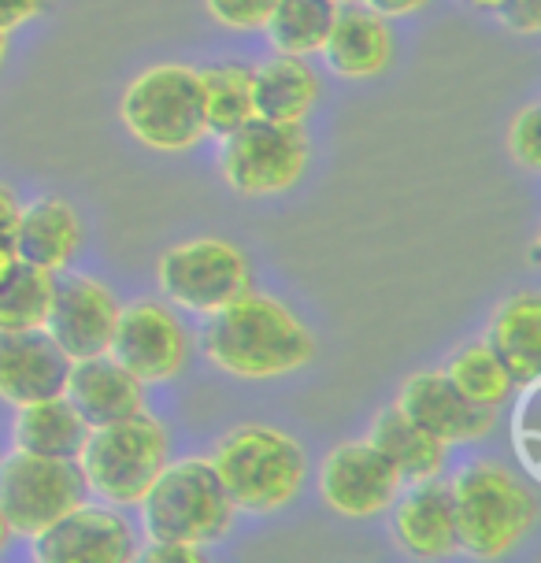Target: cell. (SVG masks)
<instances>
[{"mask_svg":"<svg viewBox=\"0 0 541 563\" xmlns=\"http://www.w3.org/2000/svg\"><path fill=\"white\" fill-rule=\"evenodd\" d=\"M89 434V422L78 416L64 394L23 405L15 416V449L37 452V456L78 460V449Z\"/></svg>","mask_w":541,"mask_h":563,"instance_id":"cell-23","label":"cell"},{"mask_svg":"<svg viewBox=\"0 0 541 563\" xmlns=\"http://www.w3.org/2000/svg\"><path fill=\"white\" fill-rule=\"evenodd\" d=\"M200 78V104H205L208 134L227 137L238 126H245L253 115V70L238 64H219L197 70Z\"/></svg>","mask_w":541,"mask_h":563,"instance_id":"cell-26","label":"cell"},{"mask_svg":"<svg viewBox=\"0 0 541 563\" xmlns=\"http://www.w3.org/2000/svg\"><path fill=\"white\" fill-rule=\"evenodd\" d=\"M508 153L523 170H538L541 167V119H538V104H527L523 112L512 119L508 126Z\"/></svg>","mask_w":541,"mask_h":563,"instance_id":"cell-29","label":"cell"},{"mask_svg":"<svg viewBox=\"0 0 541 563\" xmlns=\"http://www.w3.org/2000/svg\"><path fill=\"white\" fill-rule=\"evenodd\" d=\"M212 464L238 511H267L286 508L308 478V452L300 449L286 430L275 427H238L216 445Z\"/></svg>","mask_w":541,"mask_h":563,"instance_id":"cell-3","label":"cell"},{"mask_svg":"<svg viewBox=\"0 0 541 563\" xmlns=\"http://www.w3.org/2000/svg\"><path fill=\"white\" fill-rule=\"evenodd\" d=\"M34 541L37 563H126L137 560V541L112 505H78L48 522Z\"/></svg>","mask_w":541,"mask_h":563,"instance_id":"cell-12","label":"cell"},{"mask_svg":"<svg viewBox=\"0 0 541 563\" xmlns=\"http://www.w3.org/2000/svg\"><path fill=\"white\" fill-rule=\"evenodd\" d=\"M223 183L238 197H278L305 178L308 137L294 123L249 119L234 134L223 137Z\"/></svg>","mask_w":541,"mask_h":563,"instance_id":"cell-8","label":"cell"},{"mask_svg":"<svg viewBox=\"0 0 541 563\" xmlns=\"http://www.w3.org/2000/svg\"><path fill=\"white\" fill-rule=\"evenodd\" d=\"M71 360L45 330L0 334V400L4 405H34V400L64 394Z\"/></svg>","mask_w":541,"mask_h":563,"instance_id":"cell-16","label":"cell"},{"mask_svg":"<svg viewBox=\"0 0 541 563\" xmlns=\"http://www.w3.org/2000/svg\"><path fill=\"white\" fill-rule=\"evenodd\" d=\"M126 130L156 153H186L208 137L197 70L183 64L148 67L126 86L119 104Z\"/></svg>","mask_w":541,"mask_h":563,"instance_id":"cell-6","label":"cell"},{"mask_svg":"<svg viewBox=\"0 0 541 563\" xmlns=\"http://www.w3.org/2000/svg\"><path fill=\"white\" fill-rule=\"evenodd\" d=\"M334 4H342V8H345V4H364V0H334Z\"/></svg>","mask_w":541,"mask_h":563,"instance_id":"cell-40","label":"cell"},{"mask_svg":"<svg viewBox=\"0 0 541 563\" xmlns=\"http://www.w3.org/2000/svg\"><path fill=\"white\" fill-rule=\"evenodd\" d=\"M78 241H82V227H78V216L67 200L37 197L34 205L19 211L12 245L19 260H26V264L48 271L67 267L78 253Z\"/></svg>","mask_w":541,"mask_h":563,"instance_id":"cell-19","label":"cell"},{"mask_svg":"<svg viewBox=\"0 0 541 563\" xmlns=\"http://www.w3.org/2000/svg\"><path fill=\"white\" fill-rule=\"evenodd\" d=\"M500 23L516 34H538L541 30V0H500L497 12Z\"/></svg>","mask_w":541,"mask_h":563,"instance_id":"cell-32","label":"cell"},{"mask_svg":"<svg viewBox=\"0 0 541 563\" xmlns=\"http://www.w3.org/2000/svg\"><path fill=\"white\" fill-rule=\"evenodd\" d=\"M394 530L397 545L412 560H445L460 552L456 538V511H453V489L449 482L423 478L412 489H400L394 505Z\"/></svg>","mask_w":541,"mask_h":563,"instance_id":"cell-15","label":"cell"},{"mask_svg":"<svg viewBox=\"0 0 541 563\" xmlns=\"http://www.w3.org/2000/svg\"><path fill=\"white\" fill-rule=\"evenodd\" d=\"M19 211H23V205L15 200V194L8 186H0V238H8V241L15 238Z\"/></svg>","mask_w":541,"mask_h":563,"instance_id":"cell-34","label":"cell"},{"mask_svg":"<svg viewBox=\"0 0 541 563\" xmlns=\"http://www.w3.org/2000/svg\"><path fill=\"white\" fill-rule=\"evenodd\" d=\"M456 511L460 552L471 560H505L538 522V497L530 478L500 460H475L449 482Z\"/></svg>","mask_w":541,"mask_h":563,"instance_id":"cell-2","label":"cell"},{"mask_svg":"<svg viewBox=\"0 0 541 563\" xmlns=\"http://www.w3.org/2000/svg\"><path fill=\"white\" fill-rule=\"evenodd\" d=\"M8 56V30H0V64H4Z\"/></svg>","mask_w":541,"mask_h":563,"instance_id":"cell-39","label":"cell"},{"mask_svg":"<svg viewBox=\"0 0 541 563\" xmlns=\"http://www.w3.org/2000/svg\"><path fill=\"white\" fill-rule=\"evenodd\" d=\"M48 0H0V30H15L45 12Z\"/></svg>","mask_w":541,"mask_h":563,"instance_id":"cell-33","label":"cell"},{"mask_svg":"<svg viewBox=\"0 0 541 563\" xmlns=\"http://www.w3.org/2000/svg\"><path fill=\"white\" fill-rule=\"evenodd\" d=\"M400 489H405V475L367 438L345 441L334 452H327L323 467H319L323 505L342 519L383 516L397 500Z\"/></svg>","mask_w":541,"mask_h":563,"instance_id":"cell-10","label":"cell"},{"mask_svg":"<svg viewBox=\"0 0 541 563\" xmlns=\"http://www.w3.org/2000/svg\"><path fill=\"white\" fill-rule=\"evenodd\" d=\"M364 4L383 19H405V15L419 12V8H427L430 0H364Z\"/></svg>","mask_w":541,"mask_h":563,"instance_id":"cell-35","label":"cell"},{"mask_svg":"<svg viewBox=\"0 0 541 563\" xmlns=\"http://www.w3.org/2000/svg\"><path fill=\"white\" fill-rule=\"evenodd\" d=\"M115 323H119V305L104 282L86 278V275H75L64 282L56 278L45 334L64 349L67 360H86V356L108 352L112 349Z\"/></svg>","mask_w":541,"mask_h":563,"instance_id":"cell-13","label":"cell"},{"mask_svg":"<svg viewBox=\"0 0 541 563\" xmlns=\"http://www.w3.org/2000/svg\"><path fill=\"white\" fill-rule=\"evenodd\" d=\"M8 541H12V527H8L4 511H0V552H4V549H8Z\"/></svg>","mask_w":541,"mask_h":563,"instance_id":"cell-37","label":"cell"},{"mask_svg":"<svg viewBox=\"0 0 541 563\" xmlns=\"http://www.w3.org/2000/svg\"><path fill=\"white\" fill-rule=\"evenodd\" d=\"M471 8H478V12H497L500 0H467Z\"/></svg>","mask_w":541,"mask_h":563,"instance_id":"cell-38","label":"cell"},{"mask_svg":"<svg viewBox=\"0 0 541 563\" xmlns=\"http://www.w3.org/2000/svg\"><path fill=\"white\" fill-rule=\"evenodd\" d=\"M108 356H115L142 382H172L189 364V334L175 308L159 300H137L130 308H119Z\"/></svg>","mask_w":541,"mask_h":563,"instance_id":"cell-11","label":"cell"},{"mask_svg":"<svg viewBox=\"0 0 541 563\" xmlns=\"http://www.w3.org/2000/svg\"><path fill=\"white\" fill-rule=\"evenodd\" d=\"M397 408L445 445L478 441L497 427V408L475 405L471 397H464L445 371H419V375L405 378Z\"/></svg>","mask_w":541,"mask_h":563,"instance_id":"cell-14","label":"cell"},{"mask_svg":"<svg viewBox=\"0 0 541 563\" xmlns=\"http://www.w3.org/2000/svg\"><path fill=\"white\" fill-rule=\"evenodd\" d=\"M367 441L375 445L383 456L394 460V467L405 475V482H423V478H438L445 467L449 445L438 441L434 434H427L419 422H412L397 405L383 408L371 422Z\"/></svg>","mask_w":541,"mask_h":563,"instance_id":"cell-22","label":"cell"},{"mask_svg":"<svg viewBox=\"0 0 541 563\" xmlns=\"http://www.w3.org/2000/svg\"><path fill=\"white\" fill-rule=\"evenodd\" d=\"M208 15L230 30H264L275 12V0H205Z\"/></svg>","mask_w":541,"mask_h":563,"instance_id":"cell-30","label":"cell"},{"mask_svg":"<svg viewBox=\"0 0 541 563\" xmlns=\"http://www.w3.org/2000/svg\"><path fill=\"white\" fill-rule=\"evenodd\" d=\"M137 560H145V563H200L205 552H200V545H189V541L148 538V545L137 549Z\"/></svg>","mask_w":541,"mask_h":563,"instance_id":"cell-31","label":"cell"},{"mask_svg":"<svg viewBox=\"0 0 541 563\" xmlns=\"http://www.w3.org/2000/svg\"><path fill=\"white\" fill-rule=\"evenodd\" d=\"M334 0H275V12L264 23L270 48L283 56H316L323 53L327 34L338 19Z\"/></svg>","mask_w":541,"mask_h":563,"instance_id":"cell-24","label":"cell"},{"mask_svg":"<svg viewBox=\"0 0 541 563\" xmlns=\"http://www.w3.org/2000/svg\"><path fill=\"white\" fill-rule=\"evenodd\" d=\"M167 460H172L167 430L145 411L89 427L78 449V467L89 493H97V500L112 508H134Z\"/></svg>","mask_w":541,"mask_h":563,"instance_id":"cell-5","label":"cell"},{"mask_svg":"<svg viewBox=\"0 0 541 563\" xmlns=\"http://www.w3.org/2000/svg\"><path fill=\"white\" fill-rule=\"evenodd\" d=\"M156 286L167 305L212 316L249 289V260L223 238H194L159 256Z\"/></svg>","mask_w":541,"mask_h":563,"instance_id":"cell-9","label":"cell"},{"mask_svg":"<svg viewBox=\"0 0 541 563\" xmlns=\"http://www.w3.org/2000/svg\"><path fill=\"white\" fill-rule=\"evenodd\" d=\"M64 397L71 400L75 411L89 427H104V422L137 416L145 405V382L119 364L115 356L100 352V356L71 360L64 382Z\"/></svg>","mask_w":541,"mask_h":563,"instance_id":"cell-17","label":"cell"},{"mask_svg":"<svg viewBox=\"0 0 541 563\" xmlns=\"http://www.w3.org/2000/svg\"><path fill=\"white\" fill-rule=\"evenodd\" d=\"M319 100V78L305 56L275 53L253 70V115L300 126Z\"/></svg>","mask_w":541,"mask_h":563,"instance_id":"cell-20","label":"cell"},{"mask_svg":"<svg viewBox=\"0 0 541 563\" xmlns=\"http://www.w3.org/2000/svg\"><path fill=\"white\" fill-rule=\"evenodd\" d=\"M449 382L475 405L500 408L508 397L516 394V382L508 375V367L500 364V356L489 349V341H471L445 364Z\"/></svg>","mask_w":541,"mask_h":563,"instance_id":"cell-27","label":"cell"},{"mask_svg":"<svg viewBox=\"0 0 541 563\" xmlns=\"http://www.w3.org/2000/svg\"><path fill=\"white\" fill-rule=\"evenodd\" d=\"M327 67L338 78L360 82V78L383 75L394 59V34H389L386 19L371 12L367 4H345L338 8V19L327 34L323 45Z\"/></svg>","mask_w":541,"mask_h":563,"instance_id":"cell-18","label":"cell"},{"mask_svg":"<svg viewBox=\"0 0 541 563\" xmlns=\"http://www.w3.org/2000/svg\"><path fill=\"white\" fill-rule=\"evenodd\" d=\"M200 345L223 375L245 382L286 378L316 356V338L294 311L253 289L208 316Z\"/></svg>","mask_w":541,"mask_h":563,"instance_id":"cell-1","label":"cell"},{"mask_svg":"<svg viewBox=\"0 0 541 563\" xmlns=\"http://www.w3.org/2000/svg\"><path fill=\"white\" fill-rule=\"evenodd\" d=\"M89 486L78 460L37 456V452H8L0 460V511L12 534H42L48 522L86 505Z\"/></svg>","mask_w":541,"mask_h":563,"instance_id":"cell-7","label":"cell"},{"mask_svg":"<svg viewBox=\"0 0 541 563\" xmlns=\"http://www.w3.org/2000/svg\"><path fill=\"white\" fill-rule=\"evenodd\" d=\"M489 349L500 356L516 386L538 382L541 375V300L538 294H512L489 319Z\"/></svg>","mask_w":541,"mask_h":563,"instance_id":"cell-21","label":"cell"},{"mask_svg":"<svg viewBox=\"0 0 541 563\" xmlns=\"http://www.w3.org/2000/svg\"><path fill=\"white\" fill-rule=\"evenodd\" d=\"M53 294H56V271L19 260L12 275L0 282V334L45 330Z\"/></svg>","mask_w":541,"mask_h":563,"instance_id":"cell-25","label":"cell"},{"mask_svg":"<svg viewBox=\"0 0 541 563\" xmlns=\"http://www.w3.org/2000/svg\"><path fill=\"white\" fill-rule=\"evenodd\" d=\"M19 264V253L15 245L8 238H0V282H4L8 275H12V267Z\"/></svg>","mask_w":541,"mask_h":563,"instance_id":"cell-36","label":"cell"},{"mask_svg":"<svg viewBox=\"0 0 541 563\" xmlns=\"http://www.w3.org/2000/svg\"><path fill=\"white\" fill-rule=\"evenodd\" d=\"M538 400H541V386L538 382H527L523 394L516 400L512 411V449L519 456V467L530 482L541 478V419H538Z\"/></svg>","mask_w":541,"mask_h":563,"instance_id":"cell-28","label":"cell"},{"mask_svg":"<svg viewBox=\"0 0 541 563\" xmlns=\"http://www.w3.org/2000/svg\"><path fill=\"white\" fill-rule=\"evenodd\" d=\"M137 508H142L148 538L189 541L200 549L227 538L238 516L216 464L200 456L167 460Z\"/></svg>","mask_w":541,"mask_h":563,"instance_id":"cell-4","label":"cell"}]
</instances>
